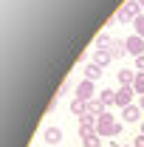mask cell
Instances as JSON below:
<instances>
[{"mask_svg":"<svg viewBox=\"0 0 144 147\" xmlns=\"http://www.w3.org/2000/svg\"><path fill=\"white\" fill-rule=\"evenodd\" d=\"M133 147H144V133H139V136H136V142H133Z\"/></svg>","mask_w":144,"mask_h":147,"instance_id":"21","label":"cell"},{"mask_svg":"<svg viewBox=\"0 0 144 147\" xmlns=\"http://www.w3.org/2000/svg\"><path fill=\"white\" fill-rule=\"evenodd\" d=\"M141 113H144V110L139 108V105H127V108H122L124 125H127V122H144V119H141Z\"/></svg>","mask_w":144,"mask_h":147,"instance_id":"7","label":"cell"},{"mask_svg":"<svg viewBox=\"0 0 144 147\" xmlns=\"http://www.w3.org/2000/svg\"><path fill=\"white\" fill-rule=\"evenodd\" d=\"M113 59H116V57H113L110 48H96V51H93V62H96V65H102V68H105L108 62H113Z\"/></svg>","mask_w":144,"mask_h":147,"instance_id":"8","label":"cell"},{"mask_svg":"<svg viewBox=\"0 0 144 147\" xmlns=\"http://www.w3.org/2000/svg\"><path fill=\"white\" fill-rule=\"evenodd\" d=\"M124 147H133V144H124Z\"/></svg>","mask_w":144,"mask_h":147,"instance_id":"25","label":"cell"},{"mask_svg":"<svg viewBox=\"0 0 144 147\" xmlns=\"http://www.w3.org/2000/svg\"><path fill=\"white\" fill-rule=\"evenodd\" d=\"M88 133H96V116H79V136H88Z\"/></svg>","mask_w":144,"mask_h":147,"instance_id":"6","label":"cell"},{"mask_svg":"<svg viewBox=\"0 0 144 147\" xmlns=\"http://www.w3.org/2000/svg\"><path fill=\"white\" fill-rule=\"evenodd\" d=\"M136 71L144 74V57H136Z\"/></svg>","mask_w":144,"mask_h":147,"instance_id":"20","label":"cell"},{"mask_svg":"<svg viewBox=\"0 0 144 147\" xmlns=\"http://www.w3.org/2000/svg\"><path fill=\"white\" fill-rule=\"evenodd\" d=\"M82 147H102V136L99 133H88V136H79Z\"/></svg>","mask_w":144,"mask_h":147,"instance_id":"14","label":"cell"},{"mask_svg":"<svg viewBox=\"0 0 144 147\" xmlns=\"http://www.w3.org/2000/svg\"><path fill=\"white\" fill-rule=\"evenodd\" d=\"M82 71H85V79H90V82H96V79L102 76V65H96V62H88V65H85Z\"/></svg>","mask_w":144,"mask_h":147,"instance_id":"11","label":"cell"},{"mask_svg":"<svg viewBox=\"0 0 144 147\" xmlns=\"http://www.w3.org/2000/svg\"><path fill=\"white\" fill-rule=\"evenodd\" d=\"M116 79H119V85H133V82H136V71L122 68V71H116Z\"/></svg>","mask_w":144,"mask_h":147,"instance_id":"13","label":"cell"},{"mask_svg":"<svg viewBox=\"0 0 144 147\" xmlns=\"http://www.w3.org/2000/svg\"><path fill=\"white\" fill-rule=\"evenodd\" d=\"M71 113L73 116H85V102H82V99H73L71 102Z\"/></svg>","mask_w":144,"mask_h":147,"instance_id":"18","label":"cell"},{"mask_svg":"<svg viewBox=\"0 0 144 147\" xmlns=\"http://www.w3.org/2000/svg\"><path fill=\"white\" fill-rule=\"evenodd\" d=\"M113 45V37L110 34H99L96 37V48H110Z\"/></svg>","mask_w":144,"mask_h":147,"instance_id":"17","label":"cell"},{"mask_svg":"<svg viewBox=\"0 0 144 147\" xmlns=\"http://www.w3.org/2000/svg\"><path fill=\"white\" fill-rule=\"evenodd\" d=\"M139 14H141V6H139L136 0H130V3H124V6L116 11V17H113V20H116V23H133Z\"/></svg>","mask_w":144,"mask_h":147,"instance_id":"2","label":"cell"},{"mask_svg":"<svg viewBox=\"0 0 144 147\" xmlns=\"http://www.w3.org/2000/svg\"><path fill=\"white\" fill-rule=\"evenodd\" d=\"M133 91H136V96H144V74L136 71V82H133Z\"/></svg>","mask_w":144,"mask_h":147,"instance_id":"16","label":"cell"},{"mask_svg":"<svg viewBox=\"0 0 144 147\" xmlns=\"http://www.w3.org/2000/svg\"><path fill=\"white\" fill-rule=\"evenodd\" d=\"M133 96H136L133 85H122V88L116 91V105H119V108H127V105H133Z\"/></svg>","mask_w":144,"mask_h":147,"instance_id":"4","label":"cell"},{"mask_svg":"<svg viewBox=\"0 0 144 147\" xmlns=\"http://www.w3.org/2000/svg\"><path fill=\"white\" fill-rule=\"evenodd\" d=\"M105 108H110V105H116V91H110V88H102V93L96 96Z\"/></svg>","mask_w":144,"mask_h":147,"instance_id":"12","label":"cell"},{"mask_svg":"<svg viewBox=\"0 0 144 147\" xmlns=\"http://www.w3.org/2000/svg\"><path fill=\"white\" fill-rule=\"evenodd\" d=\"M136 3H139V6H141V9H144V0H136Z\"/></svg>","mask_w":144,"mask_h":147,"instance_id":"23","label":"cell"},{"mask_svg":"<svg viewBox=\"0 0 144 147\" xmlns=\"http://www.w3.org/2000/svg\"><path fill=\"white\" fill-rule=\"evenodd\" d=\"M124 42H127V54H133V57H144V37L130 34Z\"/></svg>","mask_w":144,"mask_h":147,"instance_id":"5","label":"cell"},{"mask_svg":"<svg viewBox=\"0 0 144 147\" xmlns=\"http://www.w3.org/2000/svg\"><path fill=\"white\" fill-rule=\"evenodd\" d=\"M139 108H141V110H144V96H139Z\"/></svg>","mask_w":144,"mask_h":147,"instance_id":"22","label":"cell"},{"mask_svg":"<svg viewBox=\"0 0 144 147\" xmlns=\"http://www.w3.org/2000/svg\"><path fill=\"white\" fill-rule=\"evenodd\" d=\"M139 127H141V133H144V122H139Z\"/></svg>","mask_w":144,"mask_h":147,"instance_id":"24","label":"cell"},{"mask_svg":"<svg viewBox=\"0 0 144 147\" xmlns=\"http://www.w3.org/2000/svg\"><path fill=\"white\" fill-rule=\"evenodd\" d=\"M99 93L93 88V82L90 79H82L79 85H76V93H73V99H82V102H90V99H96Z\"/></svg>","mask_w":144,"mask_h":147,"instance_id":"3","label":"cell"},{"mask_svg":"<svg viewBox=\"0 0 144 147\" xmlns=\"http://www.w3.org/2000/svg\"><path fill=\"white\" fill-rule=\"evenodd\" d=\"M133 28H136V34L144 37V14H139V17L133 20Z\"/></svg>","mask_w":144,"mask_h":147,"instance_id":"19","label":"cell"},{"mask_svg":"<svg viewBox=\"0 0 144 147\" xmlns=\"http://www.w3.org/2000/svg\"><path fill=\"white\" fill-rule=\"evenodd\" d=\"M110 51H113V57H124L127 54V42H124V40H113Z\"/></svg>","mask_w":144,"mask_h":147,"instance_id":"15","label":"cell"},{"mask_svg":"<svg viewBox=\"0 0 144 147\" xmlns=\"http://www.w3.org/2000/svg\"><path fill=\"white\" fill-rule=\"evenodd\" d=\"M105 110H108V108H105L99 99H90V102H85V113H88V116H96V119H99Z\"/></svg>","mask_w":144,"mask_h":147,"instance_id":"10","label":"cell"},{"mask_svg":"<svg viewBox=\"0 0 144 147\" xmlns=\"http://www.w3.org/2000/svg\"><path fill=\"white\" fill-rule=\"evenodd\" d=\"M96 133H99L102 139H110V136H122V133H124V125H122V122H116V116L105 110V113L96 119Z\"/></svg>","mask_w":144,"mask_h":147,"instance_id":"1","label":"cell"},{"mask_svg":"<svg viewBox=\"0 0 144 147\" xmlns=\"http://www.w3.org/2000/svg\"><path fill=\"white\" fill-rule=\"evenodd\" d=\"M42 142H48L51 147H57L59 142H62V130H59V127H45V133H42Z\"/></svg>","mask_w":144,"mask_h":147,"instance_id":"9","label":"cell"}]
</instances>
